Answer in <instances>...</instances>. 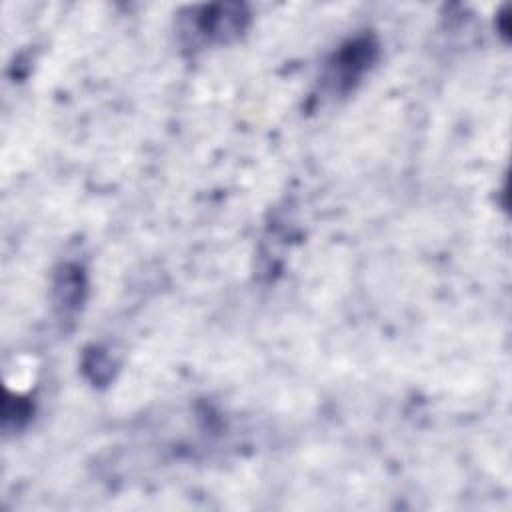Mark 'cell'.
<instances>
[{"mask_svg":"<svg viewBox=\"0 0 512 512\" xmlns=\"http://www.w3.org/2000/svg\"><path fill=\"white\" fill-rule=\"evenodd\" d=\"M248 14L242 6H202L192 8L190 16L184 18L182 32L192 36V42H226L236 38L246 26Z\"/></svg>","mask_w":512,"mask_h":512,"instance_id":"6da1fadb","label":"cell"},{"mask_svg":"<svg viewBox=\"0 0 512 512\" xmlns=\"http://www.w3.org/2000/svg\"><path fill=\"white\" fill-rule=\"evenodd\" d=\"M374 58V46L370 40H354L348 46H344L336 58L330 72V80H336V86L348 88L354 80L362 76V72L368 68V64Z\"/></svg>","mask_w":512,"mask_h":512,"instance_id":"7a4b0ae2","label":"cell"},{"mask_svg":"<svg viewBox=\"0 0 512 512\" xmlns=\"http://www.w3.org/2000/svg\"><path fill=\"white\" fill-rule=\"evenodd\" d=\"M82 270L78 266H64V270L60 272V278L54 284V292H56V306L62 308V314H70L78 310V304L82 302V292H84V284H82Z\"/></svg>","mask_w":512,"mask_h":512,"instance_id":"3957f363","label":"cell"}]
</instances>
